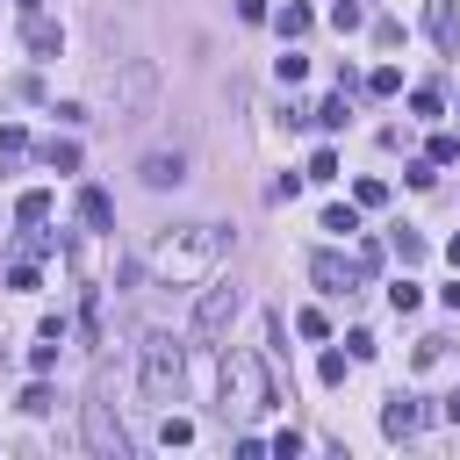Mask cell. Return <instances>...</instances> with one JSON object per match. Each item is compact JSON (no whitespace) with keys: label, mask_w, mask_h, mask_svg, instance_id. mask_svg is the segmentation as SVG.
Wrapping results in <instances>:
<instances>
[{"label":"cell","mask_w":460,"mask_h":460,"mask_svg":"<svg viewBox=\"0 0 460 460\" xmlns=\"http://www.w3.org/2000/svg\"><path fill=\"white\" fill-rule=\"evenodd\" d=\"M230 252V230L223 223H165V230H151L144 244H137V266H144V280H201L216 259Z\"/></svg>","instance_id":"1"},{"label":"cell","mask_w":460,"mask_h":460,"mask_svg":"<svg viewBox=\"0 0 460 460\" xmlns=\"http://www.w3.org/2000/svg\"><path fill=\"white\" fill-rule=\"evenodd\" d=\"M280 395H273V367H266V352H252V345H223V417H259V410H273Z\"/></svg>","instance_id":"2"},{"label":"cell","mask_w":460,"mask_h":460,"mask_svg":"<svg viewBox=\"0 0 460 460\" xmlns=\"http://www.w3.org/2000/svg\"><path fill=\"white\" fill-rule=\"evenodd\" d=\"M137 359H144V402H172V395H180V374H187V359H180L172 331H144Z\"/></svg>","instance_id":"3"},{"label":"cell","mask_w":460,"mask_h":460,"mask_svg":"<svg viewBox=\"0 0 460 460\" xmlns=\"http://www.w3.org/2000/svg\"><path fill=\"white\" fill-rule=\"evenodd\" d=\"M237 309H244L237 280H216V288H208V295L194 302V323H187V338H194V345H216V338L230 331V316H237Z\"/></svg>","instance_id":"4"},{"label":"cell","mask_w":460,"mask_h":460,"mask_svg":"<svg viewBox=\"0 0 460 460\" xmlns=\"http://www.w3.org/2000/svg\"><path fill=\"white\" fill-rule=\"evenodd\" d=\"M108 402H115V395H108V374H101V381H93V402H86V446H93V453H129V431L108 417Z\"/></svg>","instance_id":"5"},{"label":"cell","mask_w":460,"mask_h":460,"mask_svg":"<svg viewBox=\"0 0 460 460\" xmlns=\"http://www.w3.org/2000/svg\"><path fill=\"white\" fill-rule=\"evenodd\" d=\"M309 280H316L323 295H352V288H359V259H338V252H316V259H309Z\"/></svg>","instance_id":"6"},{"label":"cell","mask_w":460,"mask_h":460,"mask_svg":"<svg viewBox=\"0 0 460 460\" xmlns=\"http://www.w3.org/2000/svg\"><path fill=\"white\" fill-rule=\"evenodd\" d=\"M381 431H388V438H417V431H424V402H417V395H388Z\"/></svg>","instance_id":"7"},{"label":"cell","mask_w":460,"mask_h":460,"mask_svg":"<svg viewBox=\"0 0 460 460\" xmlns=\"http://www.w3.org/2000/svg\"><path fill=\"white\" fill-rule=\"evenodd\" d=\"M424 36L438 50H460V7L453 0H424Z\"/></svg>","instance_id":"8"},{"label":"cell","mask_w":460,"mask_h":460,"mask_svg":"<svg viewBox=\"0 0 460 460\" xmlns=\"http://www.w3.org/2000/svg\"><path fill=\"white\" fill-rule=\"evenodd\" d=\"M22 43H29L36 58H65V29H58V22L43 14V7H36L29 22H22Z\"/></svg>","instance_id":"9"},{"label":"cell","mask_w":460,"mask_h":460,"mask_svg":"<svg viewBox=\"0 0 460 460\" xmlns=\"http://www.w3.org/2000/svg\"><path fill=\"white\" fill-rule=\"evenodd\" d=\"M79 223L101 230V237L115 230V201H108V187H79Z\"/></svg>","instance_id":"10"},{"label":"cell","mask_w":460,"mask_h":460,"mask_svg":"<svg viewBox=\"0 0 460 460\" xmlns=\"http://www.w3.org/2000/svg\"><path fill=\"white\" fill-rule=\"evenodd\" d=\"M180 180H187V158L180 151H151L144 158V187H180Z\"/></svg>","instance_id":"11"},{"label":"cell","mask_w":460,"mask_h":460,"mask_svg":"<svg viewBox=\"0 0 460 460\" xmlns=\"http://www.w3.org/2000/svg\"><path fill=\"white\" fill-rule=\"evenodd\" d=\"M144 93H151V65H129V72H122V108L137 115V108H144ZM129 115H122V122H129Z\"/></svg>","instance_id":"12"},{"label":"cell","mask_w":460,"mask_h":460,"mask_svg":"<svg viewBox=\"0 0 460 460\" xmlns=\"http://www.w3.org/2000/svg\"><path fill=\"white\" fill-rule=\"evenodd\" d=\"M43 165H50V172H79V144H72V137H50V144H43Z\"/></svg>","instance_id":"13"},{"label":"cell","mask_w":460,"mask_h":460,"mask_svg":"<svg viewBox=\"0 0 460 460\" xmlns=\"http://www.w3.org/2000/svg\"><path fill=\"white\" fill-rule=\"evenodd\" d=\"M14 216H22V223H50V187H29V194L14 201Z\"/></svg>","instance_id":"14"},{"label":"cell","mask_w":460,"mask_h":460,"mask_svg":"<svg viewBox=\"0 0 460 460\" xmlns=\"http://www.w3.org/2000/svg\"><path fill=\"white\" fill-rule=\"evenodd\" d=\"M273 29H280V36H309V7H295V0L273 7Z\"/></svg>","instance_id":"15"},{"label":"cell","mask_w":460,"mask_h":460,"mask_svg":"<svg viewBox=\"0 0 460 460\" xmlns=\"http://www.w3.org/2000/svg\"><path fill=\"white\" fill-rule=\"evenodd\" d=\"M417 302H424V288H417V280H388V309H395V316H410Z\"/></svg>","instance_id":"16"},{"label":"cell","mask_w":460,"mask_h":460,"mask_svg":"<svg viewBox=\"0 0 460 460\" xmlns=\"http://www.w3.org/2000/svg\"><path fill=\"white\" fill-rule=\"evenodd\" d=\"M359 22H367V14H359V0H338V7H331V29H338V36H352Z\"/></svg>","instance_id":"17"},{"label":"cell","mask_w":460,"mask_h":460,"mask_svg":"<svg viewBox=\"0 0 460 460\" xmlns=\"http://www.w3.org/2000/svg\"><path fill=\"white\" fill-rule=\"evenodd\" d=\"M309 122H316V129H345V93L323 101V108H309Z\"/></svg>","instance_id":"18"},{"label":"cell","mask_w":460,"mask_h":460,"mask_svg":"<svg viewBox=\"0 0 460 460\" xmlns=\"http://www.w3.org/2000/svg\"><path fill=\"white\" fill-rule=\"evenodd\" d=\"M424 158H431V165H453V158H460V137H453V129H438V137H431V151H424Z\"/></svg>","instance_id":"19"},{"label":"cell","mask_w":460,"mask_h":460,"mask_svg":"<svg viewBox=\"0 0 460 460\" xmlns=\"http://www.w3.org/2000/svg\"><path fill=\"white\" fill-rule=\"evenodd\" d=\"M316 381H323V388H345V352H323V359H316Z\"/></svg>","instance_id":"20"},{"label":"cell","mask_w":460,"mask_h":460,"mask_svg":"<svg viewBox=\"0 0 460 460\" xmlns=\"http://www.w3.org/2000/svg\"><path fill=\"white\" fill-rule=\"evenodd\" d=\"M50 402H58V395H50V381H29V388H22V410H29V417H43Z\"/></svg>","instance_id":"21"},{"label":"cell","mask_w":460,"mask_h":460,"mask_svg":"<svg viewBox=\"0 0 460 460\" xmlns=\"http://www.w3.org/2000/svg\"><path fill=\"white\" fill-rule=\"evenodd\" d=\"M395 86H402L395 65H374V72H367V93H395Z\"/></svg>","instance_id":"22"},{"label":"cell","mask_w":460,"mask_h":460,"mask_svg":"<svg viewBox=\"0 0 460 460\" xmlns=\"http://www.w3.org/2000/svg\"><path fill=\"white\" fill-rule=\"evenodd\" d=\"M323 230H331V237H352L359 216H352V208H323Z\"/></svg>","instance_id":"23"},{"label":"cell","mask_w":460,"mask_h":460,"mask_svg":"<svg viewBox=\"0 0 460 460\" xmlns=\"http://www.w3.org/2000/svg\"><path fill=\"white\" fill-rule=\"evenodd\" d=\"M7 288H14V295H36V266L14 259V266H7Z\"/></svg>","instance_id":"24"},{"label":"cell","mask_w":460,"mask_h":460,"mask_svg":"<svg viewBox=\"0 0 460 460\" xmlns=\"http://www.w3.org/2000/svg\"><path fill=\"white\" fill-rule=\"evenodd\" d=\"M29 367H36V374L58 367V338H50V331H43V345H29Z\"/></svg>","instance_id":"25"},{"label":"cell","mask_w":460,"mask_h":460,"mask_svg":"<svg viewBox=\"0 0 460 460\" xmlns=\"http://www.w3.org/2000/svg\"><path fill=\"white\" fill-rule=\"evenodd\" d=\"M273 72H280V86H295V79H302V72H309V58H302V50H288V58H280V65H273Z\"/></svg>","instance_id":"26"},{"label":"cell","mask_w":460,"mask_h":460,"mask_svg":"<svg viewBox=\"0 0 460 460\" xmlns=\"http://www.w3.org/2000/svg\"><path fill=\"white\" fill-rule=\"evenodd\" d=\"M158 438H165V446H187V438H194V424H187V417H165V424H158Z\"/></svg>","instance_id":"27"},{"label":"cell","mask_w":460,"mask_h":460,"mask_svg":"<svg viewBox=\"0 0 460 460\" xmlns=\"http://www.w3.org/2000/svg\"><path fill=\"white\" fill-rule=\"evenodd\" d=\"M410 108H417V115L431 122V115H438V86H417V93H410Z\"/></svg>","instance_id":"28"},{"label":"cell","mask_w":460,"mask_h":460,"mask_svg":"<svg viewBox=\"0 0 460 460\" xmlns=\"http://www.w3.org/2000/svg\"><path fill=\"white\" fill-rule=\"evenodd\" d=\"M309 180H338V151H316L309 158Z\"/></svg>","instance_id":"29"},{"label":"cell","mask_w":460,"mask_h":460,"mask_svg":"<svg viewBox=\"0 0 460 460\" xmlns=\"http://www.w3.org/2000/svg\"><path fill=\"white\" fill-rule=\"evenodd\" d=\"M395 252H402V266H410V259H424V237H417V230H395Z\"/></svg>","instance_id":"30"},{"label":"cell","mask_w":460,"mask_h":460,"mask_svg":"<svg viewBox=\"0 0 460 460\" xmlns=\"http://www.w3.org/2000/svg\"><path fill=\"white\" fill-rule=\"evenodd\" d=\"M295 331H302V338H323L331 323H323V309H302V316H295Z\"/></svg>","instance_id":"31"},{"label":"cell","mask_w":460,"mask_h":460,"mask_svg":"<svg viewBox=\"0 0 460 460\" xmlns=\"http://www.w3.org/2000/svg\"><path fill=\"white\" fill-rule=\"evenodd\" d=\"M446 359V338H417V367H438Z\"/></svg>","instance_id":"32"},{"label":"cell","mask_w":460,"mask_h":460,"mask_svg":"<svg viewBox=\"0 0 460 460\" xmlns=\"http://www.w3.org/2000/svg\"><path fill=\"white\" fill-rule=\"evenodd\" d=\"M266 14H273L266 0H237V22H266Z\"/></svg>","instance_id":"33"},{"label":"cell","mask_w":460,"mask_h":460,"mask_svg":"<svg viewBox=\"0 0 460 460\" xmlns=\"http://www.w3.org/2000/svg\"><path fill=\"white\" fill-rule=\"evenodd\" d=\"M438 302H446V309L460 316V280H453V288H438Z\"/></svg>","instance_id":"34"},{"label":"cell","mask_w":460,"mask_h":460,"mask_svg":"<svg viewBox=\"0 0 460 460\" xmlns=\"http://www.w3.org/2000/svg\"><path fill=\"white\" fill-rule=\"evenodd\" d=\"M438 410H446V424H460V388H453V395H446Z\"/></svg>","instance_id":"35"},{"label":"cell","mask_w":460,"mask_h":460,"mask_svg":"<svg viewBox=\"0 0 460 460\" xmlns=\"http://www.w3.org/2000/svg\"><path fill=\"white\" fill-rule=\"evenodd\" d=\"M446 259H453V266H460V230H453V237H446Z\"/></svg>","instance_id":"36"},{"label":"cell","mask_w":460,"mask_h":460,"mask_svg":"<svg viewBox=\"0 0 460 460\" xmlns=\"http://www.w3.org/2000/svg\"><path fill=\"white\" fill-rule=\"evenodd\" d=\"M36 7H43V0H22V14H36Z\"/></svg>","instance_id":"37"}]
</instances>
